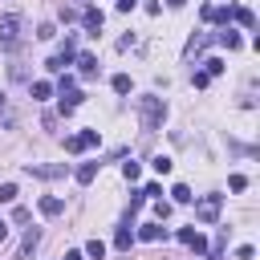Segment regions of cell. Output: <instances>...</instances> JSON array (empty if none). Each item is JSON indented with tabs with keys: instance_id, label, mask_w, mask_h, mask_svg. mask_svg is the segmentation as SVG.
<instances>
[{
	"instance_id": "1",
	"label": "cell",
	"mask_w": 260,
	"mask_h": 260,
	"mask_svg": "<svg viewBox=\"0 0 260 260\" xmlns=\"http://www.w3.org/2000/svg\"><path fill=\"white\" fill-rule=\"evenodd\" d=\"M138 118H142V130H158L167 118V102L162 98H138Z\"/></svg>"
},
{
	"instance_id": "2",
	"label": "cell",
	"mask_w": 260,
	"mask_h": 260,
	"mask_svg": "<svg viewBox=\"0 0 260 260\" xmlns=\"http://www.w3.org/2000/svg\"><path fill=\"white\" fill-rule=\"evenodd\" d=\"M20 28H24V20L16 12H4L0 16V49H16L20 45Z\"/></svg>"
},
{
	"instance_id": "3",
	"label": "cell",
	"mask_w": 260,
	"mask_h": 260,
	"mask_svg": "<svg viewBox=\"0 0 260 260\" xmlns=\"http://www.w3.org/2000/svg\"><path fill=\"white\" fill-rule=\"evenodd\" d=\"M57 93H61V114H73V110L81 106V89L73 85V77H69V73L57 81Z\"/></svg>"
},
{
	"instance_id": "4",
	"label": "cell",
	"mask_w": 260,
	"mask_h": 260,
	"mask_svg": "<svg viewBox=\"0 0 260 260\" xmlns=\"http://www.w3.org/2000/svg\"><path fill=\"white\" fill-rule=\"evenodd\" d=\"M219 207H223V195H203V199L195 203V215H199L203 223H215V219H219Z\"/></svg>"
},
{
	"instance_id": "5",
	"label": "cell",
	"mask_w": 260,
	"mask_h": 260,
	"mask_svg": "<svg viewBox=\"0 0 260 260\" xmlns=\"http://www.w3.org/2000/svg\"><path fill=\"white\" fill-rule=\"evenodd\" d=\"M89 146H98V130H77V134L65 138V150H69V154H81V150H89Z\"/></svg>"
},
{
	"instance_id": "6",
	"label": "cell",
	"mask_w": 260,
	"mask_h": 260,
	"mask_svg": "<svg viewBox=\"0 0 260 260\" xmlns=\"http://www.w3.org/2000/svg\"><path fill=\"white\" fill-rule=\"evenodd\" d=\"M37 244H41V228H28L24 240H20V248H16V260H28V256L37 252Z\"/></svg>"
},
{
	"instance_id": "7",
	"label": "cell",
	"mask_w": 260,
	"mask_h": 260,
	"mask_svg": "<svg viewBox=\"0 0 260 260\" xmlns=\"http://www.w3.org/2000/svg\"><path fill=\"white\" fill-rule=\"evenodd\" d=\"M69 61H73V37H65V49H61L57 57H49V69H53V73H65Z\"/></svg>"
},
{
	"instance_id": "8",
	"label": "cell",
	"mask_w": 260,
	"mask_h": 260,
	"mask_svg": "<svg viewBox=\"0 0 260 260\" xmlns=\"http://www.w3.org/2000/svg\"><path fill=\"white\" fill-rule=\"evenodd\" d=\"M138 240H146V244H158V240H167V228H162V219H154V223H142V228H138Z\"/></svg>"
},
{
	"instance_id": "9",
	"label": "cell",
	"mask_w": 260,
	"mask_h": 260,
	"mask_svg": "<svg viewBox=\"0 0 260 260\" xmlns=\"http://www.w3.org/2000/svg\"><path fill=\"white\" fill-rule=\"evenodd\" d=\"M28 175L32 179H65L69 167H37V162H28Z\"/></svg>"
},
{
	"instance_id": "10",
	"label": "cell",
	"mask_w": 260,
	"mask_h": 260,
	"mask_svg": "<svg viewBox=\"0 0 260 260\" xmlns=\"http://www.w3.org/2000/svg\"><path fill=\"white\" fill-rule=\"evenodd\" d=\"M203 20H211V24H228V20H232V8H219V4H203Z\"/></svg>"
},
{
	"instance_id": "11",
	"label": "cell",
	"mask_w": 260,
	"mask_h": 260,
	"mask_svg": "<svg viewBox=\"0 0 260 260\" xmlns=\"http://www.w3.org/2000/svg\"><path fill=\"white\" fill-rule=\"evenodd\" d=\"M37 207H41V215H45V219H57V215H61V211H65V203H61V199H57V195H45V199H41V203H37Z\"/></svg>"
},
{
	"instance_id": "12",
	"label": "cell",
	"mask_w": 260,
	"mask_h": 260,
	"mask_svg": "<svg viewBox=\"0 0 260 260\" xmlns=\"http://www.w3.org/2000/svg\"><path fill=\"white\" fill-rule=\"evenodd\" d=\"M77 73H81V77H98V57H93V53H81V57H77Z\"/></svg>"
},
{
	"instance_id": "13",
	"label": "cell",
	"mask_w": 260,
	"mask_h": 260,
	"mask_svg": "<svg viewBox=\"0 0 260 260\" xmlns=\"http://www.w3.org/2000/svg\"><path fill=\"white\" fill-rule=\"evenodd\" d=\"M102 20H106V16H102L98 8H85V12H81V24H85V28L93 32V37H98V28H102Z\"/></svg>"
},
{
	"instance_id": "14",
	"label": "cell",
	"mask_w": 260,
	"mask_h": 260,
	"mask_svg": "<svg viewBox=\"0 0 260 260\" xmlns=\"http://www.w3.org/2000/svg\"><path fill=\"white\" fill-rule=\"evenodd\" d=\"M73 179H77L81 187H85V183H93V179H98V162H81V167L73 171Z\"/></svg>"
},
{
	"instance_id": "15",
	"label": "cell",
	"mask_w": 260,
	"mask_h": 260,
	"mask_svg": "<svg viewBox=\"0 0 260 260\" xmlns=\"http://www.w3.org/2000/svg\"><path fill=\"white\" fill-rule=\"evenodd\" d=\"M191 199H195V195H191L187 183H175V187H171V203H191Z\"/></svg>"
},
{
	"instance_id": "16",
	"label": "cell",
	"mask_w": 260,
	"mask_h": 260,
	"mask_svg": "<svg viewBox=\"0 0 260 260\" xmlns=\"http://www.w3.org/2000/svg\"><path fill=\"white\" fill-rule=\"evenodd\" d=\"M232 20H236V24H244V28H252V24H256L252 8H232Z\"/></svg>"
},
{
	"instance_id": "17",
	"label": "cell",
	"mask_w": 260,
	"mask_h": 260,
	"mask_svg": "<svg viewBox=\"0 0 260 260\" xmlns=\"http://www.w3.org/2000/svg\"><path fill=\"white\" fill-rule=\"evenodd\" d=\"M130 244H134V232H130V228H118V232H114V248H122V252H126Z\"/></svg>"
},
{
	"instance_id": "18",
	"label": "cell",
	"mask_w": 260,
	"mask_h": 260,
	"mask_svg": "<svg viewBox=\"0 0 260 260\" xmlns=\"http://www.w3.org/2000/svg\"><path fill=\"white\" fill-rule=\"evenodd\" d=\"M215 41H219V45H228V49H240V32H232V28L215 32Z\"/></svg>"
},
{
	"instance_id": "19",
	"label": "cell",
	"mask_w": 260,
	"mask_h": 260,
	"mask_svg": "<svg viewBox=\"0 0 260 260\" xmlns=\"http://www.w3.org/2000/svg\"><path fill=\"white\" fill-rule=\"evenodd\" d=\"M32 98H37V102L53 98V85H49V81H32Z\"/></svg>"
},
{
	"instance_id": "20",
	"label": "cell",
	"mask_w": 260,
	"mask_h": 260,
	"mask_svg": "<svg viewBox=\"0 0 260 260\" xmlns=\"http://www.w3.org/2000/svg\"><path fill=\"white\" fill-rule=\"evenodd\" d=\"M203 73H207V77L223 73V61H219V57H207V61H203Z\"/></svg>"
},
{
	"instance_id": "21",
	"label": "cell",
	"mask_w": 260,
	"mask_h": 260,
	"mask_svg": "<svg viewBox=\"0 0 260 260\" xmlns=\"http://www.w3.org/2000/svg\"><path fill=\"white\" fill-rule=\"evenodd\" d=\"M150 167H154L158 175H171V167H175V162H171L167 154H154V162H150Z\"/></svg>"
},
{
	"instance_id": "22",
	"label": "cell",
	"mask_w": 260,
	"mask_h": 260,
	"mask_svg": "<svg viewBox=\"0 0 260 260\" xmlns=\"http://www.w3.org/2000/svg\"><path fill=\"white\" fill-rule=\"evenodd\" d=\"M85 256L102 260V256H106V244H102V240H89V244H85Z\"/></svg>"
},
{
	"instance_id": "23",
	"label": "cell",
	"mask_w": 260,
	"mask_h": 260,
	"mask_svg": "<svg viewBox=\"0 0 260 260\" xmlns=\"http://www.w3.org/2000/svg\"><path fill=\"white\" fill-rule=\"evenodd\" d=\"M110 85H114V93H130V77H126V73H118Z\"/></svg>"
},
{
	"instance_id": "24",
	"label": "cell",
	"mask_w": 260,
	"mask_h": 260,
	"mask_svg": "<svg viewBox=\"0 0 260 260\" xmlns=\"http://www.w3.org/2000/svg\"><path fill=\"white\" fill-rule=\"evenodd\" d=\"M122 175H126V179H130V183H134V179H138V175H142V167H138V162H134V158H130V162H122Z\"/></svg>"
},
{
	"instance_id": "25",
	"label": "cell",
	"mask_w": 260,
	"mask_h": 260,
	"mask_svg": "<svg viewBox=\"0 0 260 260\" xmlns=\"http://www.w3.org/2000/svg\"><path fill=\"white\" fill-rule=\"evenodd\" d=\"M16 199V183H0V203H12Z\"/></svg>"
},
{
	"instance_id": "26",
	"label": "cell",
	"mask_w": 260,
	"mask_h": 260,
	"mask_svg": "<svg viewBox=\"0 0 260 260\" xmlns=\"http://www.w3.org/2000/svg\"><path fill=\"white\" fill-rule=\"evenodd\" d=\"M207 81H211V77H207L203 69H199V73H191V85H195V89H207Z\"/></svg>"
},
{
	"instance_id": "27",
	"label": "cell",
	"mask_w": 260,
	"mask_h": 260,
	"mask_svg": "<svg viewBox=\"0 0 260 260\" xmlns=\"http://www.w3.org/2000/svg\"><path fill=\"white\" fill-rule=\"evenodd\" d=\"M158 195H162L158 183H146V187H142V199H158Z\"/></svg>"
},
{
	"instance_id": "28",
	"label": "cell",
	"mask_w": 260,
	"mask_h": 260,
	"mask_svg": "<svg viewBox=\"0 0 260 260\" xmlns=\"http://www.w3.org/2000/svg\"><path fill=\"white\" fill-rule=\"evenodd\" d=\"M187 248H195V252H207V240H203V236H199V232H195V236H191V240H187Z\"/></svg>"
},
{
	"instance_id": "29",
	"label": "cell",
	"mask_w": 260,
	"mask_h": 260,
	"mask_svg": "<svg viewBox=\"0 0 260 260\" xmlns=\"http://www.w3.org/2000/svg\"><path fill=\"white\" fill-rule=\"evenodd\" d=\"M37 37H41V41H53V37H57V28H53V24H41V28H37Z\"/></svg>"
},
{
	"instance_id": "30",
	"label": "cell",
	"mask_w": 260,
	"mask_h": 260,
	"mask_svg": "<svg viewBox=\"0 0 260 260\" xmlns=\"http://www.w3.org/2000/svg\"><path fill=\"white\" fill-rule=\"evenodd\" d=\"M228 187H232V191H244V187H248V179H244V175H232V179H228Z\"/></svg>"
},
{
	"instance_id": "31",
	"label": "cell",
	"mask_w": 260,
	"mask_h": 260,
	"mask_svg": "<svg viewBox=\"0 0 260 260\" xmlns=\"http://www.w3.org/2000/svg\"><path fill=\"white\" fill-rule=\"evenodd\" d=\"M154 215H158V219H167V215H171V203H162V199H158V203H154Z\"/></svg>"
},
{
	"instance_id": "32",
	"label": "cell",
	"mask_w": 260,
	"mask_h": 260,
	"mask_svg": "<svg viewBox=\"0 0 260 260\" xmlns=\"http://www.w3.org/2000/svg\"><path fill=\"white\" fill-rule=\"evenodd\" d=\"M134 4H138V0H118V12H130Z\"/></svg>"
},
{
	"instance_id": "33",
	"label": "cell",
	"mask_w": 260,
	"mask_h": 260,
	"mask_svg": "<svg viewBox=\"0 0 260 260\" xmlns=\"http://www.w3.org/2000/svg\"><path fill=\"white\" fill-rule=\"evenodd\" d=\"M65 260H85V252H65Z\"/></svg>"
},
{
	"instance_id": "34",
	"label": "cell",
	"mask_w": 260,
	"mask_h": 260,
	"mask_svg": "<svg viewBox=\"0 0 260 260\" xmlns=\"http://www.w3.org/2000/svg\"><path fill=\"white\" fill-rule=\"evenodd\" d=\"M4 240H8V223L0 219V244H4Z\"/></svg>"
},
{
	"instance_id": "35",
	"label": "cell",
	"mask_w": 260,
	"mask_h": 260,
	"mask_svg": "<svg viewBox=\"0 0 260 260\" xmlns=\"http://www.w3.org/2000/svg\"><path fill=\"white\" fill-rule=\"evenodd\" d=\"M167 4H171V8H183V4H187V0H167Z\"/></svg>"
},
{
	"instance_id": "36",
	"label": "cell",
	"mask_w": 260,
	"mask_h": 260,
	"mask_svg": "<svg viewBox=\"0 0 260 260\" xmlns=\"http://www.w3.org/2000/svg\"><path fill=\"white\" fill-rule=\"evenodd\" d=\"M4 106H8V98H4V93H0V110H4Z\"/></svg>"
}]
</instances>
